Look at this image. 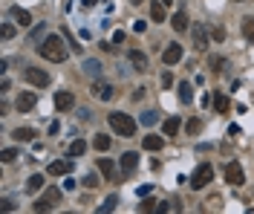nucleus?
I'll return each instance as SVG.
<instances>
[{"label": "nucleus", "instance_id": "nucleus-39", "mask_svg": "<svg viewBox=\"0 0 254 214\" xmlns=\"http://www.w3.org/2000/svg\"><path fill=\"white\" fill-rule=\"evenodd\" d=\"M222 38H225V32H222L220 26H217V29H214V41H222Z\"/></svg>", "mask_w": 254, "mask_h": 214}, {"label": "nucleus", "instance_id": "nucleus-43", "mask_svg": "<svg viewBox=\"0 0 254 214\" xmlns=\"http://www.w3.org/2000/svg\"><path fill=\"white\" fill-rule=\"evenodd\" d=\"M162 3H165V6H170V3H173V0H162Z\"/></svg>", "mask_w": 254, "mask_h": 214}, {"label": "nucleus", "instance_id": "nucleus-24", "mask_svg": "<svg viewBox=\"0 0 254 214\" xmlns=\"http://www.w3.org/2000/svg\"><path fill=\"white\" fill-rule=\"evenodd\" d=\"M15 139H17V142H32V139H35V131H32V128H17V131H15Z\"/></svg>", "mask_w": 254, "mask_h": 214}, {"label": "nucleus", "instance_id": "nucleus-25", "mask_svg": "<svg viewBox=\"0 0 254 214\" xmlns=\"http://www.w3.org/2000/svg\"><path fill=\"white\" fill-rule=\"evenodd\" d=\"M116 206H119V197L113 194V197H107V200L102 203V206H99V214H107V212H113Z\"/></svg>", "mask_w": 254, "mask_h": 214}, {"label": "nucleus", "instance_id": "nucleus-41", "mask_svg": "<svg viewBox=\"0 0 254 214\" xmlns=\"http://www.w3.org/2000/svg\"><path fill=\"white\" fill-rule=\"evenodd\" d=\"M75 188V180H64V191H72Z\"/></svg>", "mask_w": 254, "mask_h": 214}, {"label": "nucleus", "instance_id": "nucleus-29", "mask_svg": "<svg viewBox=\"0 0 254 214\" xmlns=\"http://www.w3.org/2000/svg\"><path fill=\"white\" fill-rule=\"evenodd\" d=\"M93 145H96V148H99V150H107V148H110V136H107V133H99Z\"/></svg>", "mask_w": 254, "mask_h": 214}, {"label": "nucleus", "instance_id": "nucleus-17", "mask_svg": "<svg viewBox=\"0 0 254 214\" xmlns=\"http://www.w3.org/2000/svg\"><path fill=\"white\" fill-rule=\"evenodd\" d=\"M99 171H102L107 180H113V177H116V165H113V159L102 156V159H99Z\"/></svg>", "mask_w": 254, "mask_h": 214}, {"label": "nucleus", "instance_id": "nucleus-7", "mask_svg": "<svg viewBox=\"0 0 254 214\" xmlns=\"http://www.w3.org/2000/svg\"><path fill=\"white\" fill-rule=\"evenodd\" d=\"M225 180L231 182V185H243V182H246L243 165H240V162H228V165H225Z\"/></svg>", "mask_w": 254, "mask_h": 214}, {"label": "nucleus", "instance_id": "nucleus-18", "mask_svg": "<svg viewBox=\"0 0 254 214\" xmlns=\"http://www.w3.org/2000/svg\"><path fill=\"white\" fill-rule=\"evenodd\" d=\"M142 145H145V150H162L165 148V139H162V136H145V142H142Z\"/></svg>", "mask_w": 254, "mask_h": 214}, {"label": "nucleus", "instance_id": "nucleus-8", "mask_svg": "<svg viewBox=\"0 0 254 214\" xmlns=\"http://www.w3.org/2000/svg\"><path fill=\"white\" fill-rule=\"evenodd\" d=\"M75 107V96L72 93H55V110H61V113H67V110H72Z\"/></svg>", "mask_w": 254, "mask_h": 214}, {"label": "nucleus", "instance_id": "nucleus-44", "mask_svg": "<svg viewBox=\"0 0 254 214\" xmlns=\"http://www.w3.org/2000/svg\"><path fill=\"white\" fill-rule=\"evenodd\" d=\"M130 3H136V6H139V3H142V0H130Z\"/></svg>", "mask_w": 254, "mask_h": 214}, {"label": "nucleus", "instance_id": "nucleus-1", "mask_svg": "<svg viewBox=\"0 0 254 214\" xmlns=\"http://www.w3.org/2000/svg\"><path fill=\"white\" fill-rule=\"evenodd\" d=\"M38 52L47 58V61H52V64H61L64 58H67V50H64V38L61 35H50L41 47H38Z\"/></svg>", "mask_w": 254, "mask_h": 214}, {"label": "nucleus", "instance_id": "nucleus-15", "mask_svg": "<svg viewBox=\"0 0 254 214\" xmlns=\"http://www.w3.org/2000/svg\"><path fill=\"white\" fill-rule=\"evenodd\" d=\"M151 20H156V23L168 20V12H165V3H162V0H156V3L151 6Z\"/></svg>", "mask_w": 254, "mask_h": 214}, {"label": "nucleus", "instance_id": "nucleus-42", "mask_svg": "<svg viewBox=\"0 0 254 214\" xmlns=\"http://www.w3.org/2000/svg\"><path fill=\"white\" fill-rule=\"evenodd\" d=\"M81 3H84V6H96V3H99V0H81Z\"/></svg>", "mask_w": 254, "mask_h": 214}, {"label": "nucleus", "instance_id": "nucleus-32", "mask_svg": "<svg viewBox=\"0 0 254 214\" xmlns=\"http://www.w3.org/2000/svg\"><path fill=\"white\" fill-rule=\"evenodd\" d=\"M15 156H17L15 148H6L3 153H0V159H3V162H15Z\"/></svg>", "mask_w": 254, "mask_h": 214}, {"label": "nucleus", "instance_id": "nucleus-35", "mask_svg": "<svg viewBox=\"0 0 254 214\" xmlns=\"http://www.w3.org/2000/svg\"><path fill=\"white\" fill-rule=\"evenodd\" d=\"M153 122H156V113H153V110L142 113V125H153Z\"/></svg>", "mask_w": 254, "mask_h": 214}, {"label": "nucleus", "instance_id": "nucleus-30", "mask_svg": "<svg viewBox=\"0 0 254 214\" xmlns=\"http://www.w3.org/2000/svg\"><path fill=\"white\" fill-rule=\"evenodd\" d=\"M185 131L191 133V136H197V133L203 131V122H200V119H191V122L185 125Z\"/></svg>", "mask_w": 254, "mask_h": 214}, {"label": "nucleus", "instance_id": "nucleus-38", "mask_svg": "<svg viewBox=\"0 0 254 214\" xmlns=\"http://www.w3.org/2000/svg\"><path fill=\"white\" fill-rule=\"evenodd\" d=\"M162 84H165V87H170V84H173V75H170V72H162Z\"/></svg>", "mask_w": 254, "mask_h": 214}, {"label": "nucleus", "instance_id": "nucleus-4", "mask_svg": "<svg viewBox=\"0 0 254 214\" xmlns=\"http://www.w3.org/2000/svg\"><path fill=\"white\" fill-rule=\"evenodd\" d=\"M58 203H61V188H47V191H44V197L38 200L32 209H35V212H50V209H55Z\"/></svg>", "mask_w": 254, "mask_h": 214}, {"label": "nucleus", "instance_id": "nucleus-31", "mask_svg": "<svg viewBox=\"0 0 254 214\" xmlns=\"http://www.w3.org/2000/svg\"><path fill=\"white\" fill-rule=\"evenodd\" d=\"M0 35H3V41L15 38V26H12V23H3V26H0Z\"/></svg>", "mask_w": 254, "mask_h": 214}, {"label": "nucleus", "instance_id": "nucleus-22", "mask_svg": "<svg viewBox=\"0 0 254 214\" xmlns=\"http://www.w3.org/2000/svg\"><path fill=\"white\" fill-rule=\"evenodd\" d=\"M44 188V174H32L29 177V182H26V191L29 194H35V191H41Z\"/></svg>", "mask_w": 254, "mask_h": 214}, {"label": "nucleus", "instance_id": "nucleus-33", "mask_svg": "<svg viewBox=\"0 0 254 214\" xmlns=\"http://www.w3.org/2000/svg\"><path fill=\"white\" fill-rule=\"evenodd\" d=\"M84 70L90 72V75H99V72H102V67H99V61H87V64H84Z\"/></svg>", "mask_w": 254, "mask_h": 214}, {"label": "nucleus", "instance_id": "nucleus-34", "mask_svg": "<svg viewBox=\"0 0 254 214\" xmlns=\"http://www.w3.org/2000/svg\"><path fill=\"white\" fill-rule=\"evenodd\" d=\"M64 35H67V41H69V47H72V52H81V44H78V41H75V38L67 32V29H64Z\"/></svg>", "mask_w": 254, "mask_h": 214}, {"label": "nucleus", "instance_id": "nucleus-27", "mask_svg": "<svg viewBox=\"0 0 254 214\" xmlns=\"http://www.w3.org/2000/svg\"><path fill=\"white\" fill-rule=\"evenodd\" d=\"M81 185H84V188H99V185H102V180H99V174H93V171H90L84 180H81Z\"/></svg>", "mask_w": 254, "mask_h": 214}, {"label": "nucleus", "instance_id": "nucleus-20", "mask_svg": "<svg viewBox=\"0 0 254 214\" xmlns=\"http://www.w3.org/2000/svg\"><path fill=\"white\" fill-rule=\"evenodd\" d=\"M243 38L249 41V44H254V17H243Z\"/></svg>", "mask_w": 254, "mask_h": 214}, {"label": "nucleus", "instance_id": "nucleus-14", "mask_svg": "<svg viewBox=\"0 0 254 214\" xmlns=\"http://www.w3.org/2000/svg\"><path fill=\"white\" fill-rule=\"evenodd\" d=\"M50 177H67L69 171H72V162H50Z\"/></svg>", "mask_w": 254, "mask_h": 214}, {"label": "nucleus", "instance_id": "nucleus-16", "mask_svg": "<svg viewBox=\"0 0 254 214\" xmlns=\"http://www.w3.org/2000/svg\"><path fill=\"white\" fill-rule=\"evenodd\" d=\"M170 26H173L176 32H185L188 26H191V23H188V15L185 12H176V15L170 17Z\"/></svg>", "mask_w": 254, "mask_h": 214}, {"label": "nucleus", "instance_id": "nucleus-6", "mask_svg": "<svg viewBox=\"0 0 254 214\" xmlns=\"http://www.w3.org/2000/svg\"><path fill=\"white\" fill-rule=\"evenodd\" d=\"M136 168H139V153H136V150L121 153V177H124V180H130V177H133Z\"/></svg>", "mask_w": 254, "mask_h": 214}, {"label": "nucleus", "instance_id": "nucleus-36", "mask_svg": "<svg viewBox=\"0 0 254 214\" xmlns=\"http://www.w3.org/2000/svg\"><path fill=\"white\" fill-rule=\"evenodd\" d=\"M222 64H225L222 58H211V70H214V72H222Z\"/></svg>", "mask_w": 254, "mask_h": 214}, {"label": "nucleus", "instance_id": "nucleus-23", "mask_svg": "<svg viewBox=\"0 0 254 214\" xmlns=\"http://www.w3.org/2000/svg\"><path fill=\"white\" fill-rule=\"evenodd\" d=\"M179 101H182V104H191V101H194V90H191L188 81L179 84Z\"/></svg>", "mask_w": 254, "mask_h": 214}, {"label": "nucleus", "instance_id": "nucleus-2", "mask_svg": "<svg viewBox=\"0 0 254 214\" xmlns=\"http://www.w3.org/2000/svg\"><path fill=\"white\" fill-rule=\"evenodd\" d=\"M107 122H110L113 133H119V136H136V119H130L127 113H110Z\"/></svg>", "mask_w": 254, "mask_h": 214}, {"label": "nucleus", "instance_id": "nucleus-37", "mask_svg": "<svg viewBox=\"0 0 254 214\" xmlns=\"http://www.w3.org/2000/svg\"><path fill=\"white\" fill-rule=\"evenodd\" d=\"M12 209H15V203H12V200H3V203H0V212H12Z\"/></svg>", "mask_w": 254, "mask_h": 214}, {"label": "nucleus", "instance_id": "nucleus-12", "mask_svg": "<svg viewBox=\"0 0 254 214\" xmlns=\"http://www.w3.org/2000/svg\"><path fill=\"white\" fill-rule=\"evenodd\" d=\"M162 61L165 64H179L182 61V47L179 44H170L168 50H165V55H162Z\"/></svg>", "mask_w": 254, "mask_h": 214}, {"label": "nucleus", "instance_id": "nucleus-19", "mask_svg": "<svg viewBox=\"0 0 254 214\" xmlns=\"http://www.w3.org/2000/svg\"><path fill=\"white\" fill-rule=\"evenodd\" d=\"M130 64H133L139 72H145V70H148V58H145V52L133 50V52H130Z\"/></svg>", "mask_w": 254, "mask_h": 214}, {"label": "nucleus", "instance_id": "nucleus-45", "mask_svg": "<svg viewBox=\"0 0 254 214\" xmlns=\"http://www.w3.org/2000/svg\"><path fill=\"white\" fill-rule=\"evenodd\" d=\"M237 3H243V0H237Z\"/></svg>", "mask_w": 254, "mask_h": 214}, {"label": "nucleus", "instance_id": "nucleus-11", "mask_svg": "<svg viewBox=\"0 0 254 214\" xmlns=\"http://www.w3.org/2000/svg\"><path fill=\"white\" fill-rule=\"evenodd\" d=\"M9 17H15L17 26H32V15H29L26 9H20V6H12V9H9Z\"/></svg>", "mask_w": 254, "mask_h": 214}, {"label": "nucleus", "instance_id": "nucleus-3", "mask_svg": "<svg viewBox=\"0 0 254 214\" xmlns=\"http://www.w3.org/2000/svg\"><path fill=\"white\" fill-rule=\"evenodd\" d=\"M211 180H214V168H211L208 162H203L197 171H194V177H191V188H194V191H200V188H205Z\"/></svg>", "mask_w": 254, "mask_h": 214}, {"label": "nucleus", "instance_id": "nucleus-21", "mask_svg": "<svg viewBox=\"0 0 254 214\" xmlns=\"http://www.w3.org/2000/svg\"><path fill=\"white\" fill-rule=\"evenodd\" d=\"M179 128H182V122H179L176 116H170V119H165V128H162V131L168 133V136H176V133H179Z\"/></svg>", "mask_w": 254, "mask_h": 214}, {"label": "nucleus", "instance_id": "nucleus-28", "mask_svg": "<svg viewBox=\"0 0 254 214\" xmlns=\"http://www.w3.org/2000/svg\"><path fill=\"white\" fill-rule=\"evenodd\" d=\"M214 107H217V113H228V99L222 93H217L214 96Z\"/></svg>", "mask_w": 254, "mask_h": 214}, {"label": "nucleus", "instance_id": "nucleus-26", "mask_svg": "<svg viewBox=\"0 0 254 214\" xmlns=\"http://www.w3.org/2000/svg\"><path fill=\"white\" fill-rule=\"evenodd\" d=\"M84 150H87V142L84 139H75V142L69 145V156H81Z\"/></svg>", "mask_w": 254, "mask_h": 214}, {"label": "nucleus", "instance_id": "nucleus-9", "mask_svg": "<svg viewBox=\"0 0 254 214\" xmlns=\"http://www.w3.org/2000/svg\"><path fill=\"white\" fill-rule=\"evenodd\" d=\"M191 35H194V47L203 52L205 47H208V32H205V26L203 23H194V26H191Z\"/></svg>", "mask_w": 254, "mask_h": 214}, {"label": "nucleus", "instance_id": "nucleus-40", "mask_svg": "<svg viewBox=\"0 0 254 214\" xmlns=\"http://www.w3.org/2000/svg\"><path fill=\"white\" fill-rule=\"evenodd\" d=\"M228 136H240V125H231L228 128Z\"/></svg>", "mask_w": 254, "mask_h": 214}, {"label": "nucleus", "instance_id": "nucleus-5", "mask_svg": "<svg viewBox=\"0 0 254 214\" xmlns=\"http://www.w3.org/2000/svg\"><path fill=\"white\" fill-rule=\"evenodd\" d=\"M23 78L32 84V87H47V84H50V72H44V70H38V67H26V70H23Z\"/></svg>", "mask_w": 254, "mask_h": 214}, {"label": "nucleus", "instance_id": "nucleus-10", "mask_svg": "<svg viewBox=\"0 0 254 214\" xmlns=\"http://www.w3.org/2000/svg\"><path fill=\"white\" fill-rule=\"evenodd\" d=\"M35 104H38V96H35V93H20L17 101H15V107L20 110V113H29Z\"/></svg>", "mask_w": 254, "mask_h": 214}, {"label": "nucleus", "instance_id": "nucleus-13", "mask_svg": "<svg viewBox=\"0 0 254 214\" xmlns=\"http://www.w3.org/2000/svg\"><path fill=\"white\" fill-rule=\"evenodd\" d=\"M93 93H96V99H102V101L113 99V87H110L107 81H96L93 84Z\"/></svg>", "mask_w": 254, "mask_h": 214}]
</instances>
